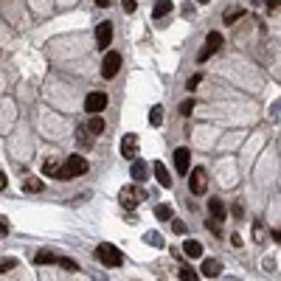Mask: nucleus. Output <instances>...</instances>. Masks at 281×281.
<instances>
[{
  "label": "nucleus",
  "mask_w": 281,
  "mask_h": 281,
  "mask_svg": "<svg viewBox=\"0 0 281 281\" xmlns=\"http://www.w3.org/2000/svg\"><path fill=\"white\" fill-rule=\"evenodd\" d=\"M88 172V160L82 158V155H70L68 160H65V166L56 172V177L59 180H70V177H79V175H85Z\"/></svg>",
  "instance_id": "1"
},
{
  "label": "nucleus",
  "mask_w": 281,
  "mask_h": 281,
  "mask_svg": "<svg viewBox=\"0 0 281 281\" xmlns=\"http://www.w3.org/2000/svg\"><path fill=\"white\" fill-rule=\"evenodd\" d=\"M96 256H98V262L101 264H107V267H121L124 264V256H121V250L115 245H98V250H96Z\"/></svg>",
  "instance_id": "2"
},
{
  "label": "nucleus",
  "mask_w": 281,
  "mask_h": 281,
  "mask_svg": "<svg viewBox=\"0 0 281 281\" xmlns=\"http://www.w3.org/2000/svg\"><path fill=\"white\" fill-rule=\"evenodd\" d=\"M140 200H146V191L140 186H124L121 194H118V202H121L124 208H135Z\"/></svg>",
  "instance_id": "3"
},
{
  "label": "nucleus",
  "mask_w": 281,
  "mask_h": 281,
  "mask_svg": "<svg viewBox=\"0 0 281 281\" xmlns=\"http://www.w3.org/2000/svg\"><path fill=\"white\" fill-rule=\"evenodd\" d=\"M118 70H121V53L107 51L104 59H101V76H104V79H113Z\"/></svg>",
  "instance_id": "4"
},
{
  "label": "nucleus",
  "mask_w": 281,
  "mask_h": 281,
  "mask_svg": "<svg viewBox=\"0 0 281 281\" xmlns=\"http://www.w3.org/2000/svg\"><path fill=\"white\" fill-rule=\"evenodd\" d=\"M220 48H222V34H220V31H211V34L205 37V48L200 51V56H197V59H200V62L211 59V56L220 51Z\"/></svg>",
  "instance_id": "5"
},
{
  "label": "nucleus",
  "mask_w": 281,
  "mask_h": 281,
  "mask_svg": "<svg viewBox=\"0 0 281 281\" xmlns=\"http://www.w3.org/2000/svg\"><path fill=\"white\" fill-rule=\"evenodd\" d=\"M208 188V175H205V169H194L191 175H188V191L191 194H205Z\"/></svg>",
  "instance_id": "6"
},
{
  "label": "nucleus",
  "mask_w": 281,
  "mask_h": 281,
  "mask_svg": "<svg viewBox=\"0 0 281 281\" xmlns=\"http://www.w3.org/2000/svg\"><path fill=\"white\" fill-rule=\"evenodd\" d=\"M104 107H107V93H101V90H93V93L85 98V110H88L90 115H98Z\"/></svg>",
  "instance_id": "7"
},
{
  "label": "nucleus",
  "mask_w": 281,
  "mask_h": 281,
  "mask_svg": "<svg viewBox=\"0 0 281 281\" xmlns=\"http://www.w3.org/2000/svg\"><path fill=\"white\" fill-rule=\"evenodd\" d=\"M96 43H98V48H101V51H107V45L113 43V23H110V20L96 26Z\"/></svg>",
  "instance_id": "8"
},
{
  "label": "nucleus",
  "mask_w": 281,
  "mask_h": 281,
  "mask_svg": "<svg viewBox=\"0 0 281 281\" xmlns=\"http://www.w3.org/2000/svg\"><path fill=\"white\" fill-rule=\"evenodd\" d=\"M188 163H191V152H188V149H175V169H177V175H188Z\"/></svg>",
  "instance_id": "9"
},
{
  "label": "nucleus",
  "mask_w": 281,
  "mask_h": 281,
  "mask_svg": "<svg viewBox=\"0 0 281 281\" xmlns=\"http://www.w3.org/2000/svg\"><path fill=\"white\" fill-rule=\"evenodd\" d=\"M200 273H202V276H208V279H217V276L222 273V262H220V259H202Z\"/></svg>",
  "instance_id": "10"
},
{
  "label": "nucleus",
  "mask_w": 281,
  "mask_h": 281,
  "mask_svg": "<svg viewBox=\"0 0 281 281\" xmlns=\"http://www.w3.org/2000/svg\"><path fill=\"white\" fill-rule=\"evenodd\" d=\"M121 155L124 158H135V155H138V135H124L121 138Z\"/></svg>",
  "instance_id": "11"
},
{
  "label": "nucleus",
  "mask_w": 281,
  "mask_h": 281,
  "mask_svg": "<svg viewBox=\"0 0 281 281\" xmlns=\"http://www.w3.org/2000/svg\"><path fill=\"white\" fill-rule=\"evenodd\" d=\"M208 211H211V220H225L228 217V211H225V205H222V200L220 197H211L208 200Z\"/></svg>",
  "instance_id": "12"
},
{
  "label": "nucleus",
  "mask_w": 281,
  "mask_h": 281,
  "mask_svg": "<svg viewBox=\"0 0 281 281\" xmlns=\"http://www.w3.org/2000/svg\"><path fill=\"white\" fill-rule=\"evenodd\" d=\"M152 172H155V177H158V183L160 186H172V175H169V169L163 166V163H160V160H155V163H152Z\"/></svg>",
  "instance_id": "13"
},
{
  "label": "nucleus",
  "mask_w": 281,
  "mask_h": 281,
  "mask_svg": "<svg viewBox=\"0 0 281 281\" xmlns=\"http://www.w3.org/2000/svg\"><path fill=\"white\" fill-rule=\"evenodd\" d=\"M146 177H149V166H146L143 160H135V163H132V180H135V183H143Z\"/></svg>",
  "instance_id": "14"
},
{
  "label": "nucleus",
  "mask_w": 281,
  "mask_h": 281,
  "mask_svg": "<svg viewBox=\"0 0 281 281\" xmlns=\"http://www.w3.org/2000/svg\"><path fill=\"white\" fill-rule=\"evenodd\" d=\"M183 253L188 256V259H200V256H202V245L197 242V239H186Z\"/></svg>",
  "instance_id": "15"
},
{
  "label": "nucleus",
  "mask_w": 281,
  "mask_h": 281,
  "mask_svg": "<svg viewBox=\"0 0 281 281\" xmlns=\"http://www.w3.org/2000/svg\"><path fill=\"white\" fill-rule=\"evenodd\" d=\"M172 9H175V3H172V0H158V3H155V9H152V17H166Z\"/></svg>",
  "instance_id": "16"
},
{
  "label": "nucleus",
  "mask_w": 281,
  "mask_h": 281,
  "mask_svg": "<svg viewBox=\"0 0 281 281\" xmlns=\"http://www.w3.org/2000/svg\"><path fill=\"white\" fill-rule=\"evenodd\" d=\"M56 262H59V256L51 253V250H40L34 256V264H56Z\"/></svg>",
  "instance_id": "17"
},
{
  "label": "nucleus",
  "mask_w": 281,
  "mask_h": 281,
  "mask_svg": "<svg viewBox=\"0 0 281 281\" xmlns=\"http://www.w3.org/2000/svg\"><path fill=\"white\" fill-rule=\"evenodd\" d=\"M88 132H90V135H98V132H104V118H98V115L88 118Z\"/></svg>",
  "instance_id": "18"
},
{
  "label": "nucleus",
  "mask_w": 281,
  "mask_h": 281,
  "mask_svg": "<svg viewBox=\"0 0 281 281\" xmlns=\"http://www.w3.org/2000/svg\"><path fill=\"white\" fill-rule=\"evenodd\" d=\"M23 188H26L28 194H37V191H43V188H45V183H43V180H40V177H28V180H26V186H23Z\"/></svg>",
  "instance_id": "19"
},
{
  "label": "nucleus",
  "mask_w": 281,
  "mask_h": 281,
  "mask_svg": "<svg viewBox=\"0 0 281 281\" xmlns=\"http://www.w3.org/2000/svg\"><path fill=\"white\" fill-rule=\"evenodd\" d=\"M149 124H152V127H160V124H163V107H160V104L152 107V113H149Z\"/></svg>",
  "instance_id": "20"
},
{
  "label": "nucleus",
  "mask_w": 281,
  "mask_h": 281,
  "mask_svg": "<svg viewBox=\"0 0 281 281\" xmlns=\"http://www.w3.org/2000/svg\"><path fill=\"white\" fill-rule=\"evenodd\" d=\"M155 217H158V220H172V205L160 202L158 208H155Z\"/></svg>",
  "instance_id": "21"
},
{
  "label": "nucleus",
  "mask_w": 281,
  "mask_h": 281,
  "mask_svg": "<svg viewBox=\"0 0 281 281\" xmlns=\"http://www.w3.org/2000/svg\"><path fill=\"white\" fill-rule=\"evenodd\" d=\"M242 14H245V9H242V6H236V9H228V11H225V23H236Z\"/></svg>",
  "instance_id": "22"
},
{
  "label": "nucleus",
  "mask_w": 281,
  "mask_h": 281,
  "mask_svg": "<svg viewBox=\"0 0 281 281\" xmlns=\"http://www.w3.org/2000/svg\"><path fill=\"white\" fill-rule=\"evenodd\" d=\"M17 267V259H0V273H9V270H14Z\"/></svg>",
  "instance_id": "23"
},
{
  "label": "nucleus",
  "mask_w": 281,
  "mask_h": 281,
  "mask_svg": "<svg viewBox=\"0 0 281 281\" xmlns=\"http://www.w3.org/2000/svg\"><path fill=\"white\" fill-rule=\"evenodd\" d=\"M180 281H197V273L191 267H180Z\"/></svg>",
  "instance_id": "24"
},
{
  "label": "nucleus",
  "mask_w": 281,
  "mask_h": 281,
  "mask_svg": "<svg viewBox=\"0 0 281 281\" xmlns=\"http://www.w3.org/2000/svg\"><path fill=\"white\" fill-rule=\"evenodd\" d=\"M146 242H149V245H155V247H163V236H160V234H146Z\"/></svg>",
  "instance_id": "25"
},
{
  "label": "nucleus",
  "mask_w": 281,
  "mask_h": 281,
  "mask_svg": "<svg viewBox=\"0 0 281 281\" xmlns=\"http://www.w3.org/2000/svg\"><path fill=\"white\" fill-rule=\"evenodd\" d=\"M121 6H124V11H127V14H132V11L138 9V0H121Z\"/></svg>",
  "instance_id": "26"
},
{
  "label": "nucleus",
  "mask_w": 281,
  "mask_h": 281,
  "mask_svg": "<svg viewBox=\"0 0 281 281\" xmlns=\"http://www.w3.org/2000/svg\"><path fill=\"white\" fill-rule=\"evenodd\" d=\"M45 175H53V177H56V172H59V166H56V160H48V163H45Z\"/></svg>",
  "instance_id": "27"
},
{
  "label": "nucleus",
  "mask_w": 281,
  "mask_h": 281,
  "mask_svg": "<svg viewBox=\"0 0 281 281\" xmlns=\"http://www.w3.org/2000/svg\"><path fill=\"white\" fill-rule=\"evenodd\" d=\"M267 11H270V14L281 11V0H267Z\"/></svg>",
  "instance_id": "28"
},
{
  "label": "nucleus",
  "mask_w": 281,
  "mask_h": 281,
  "mask_svg": "<svg viewBox=\"0 0 281 281\" xmlns=\"http://www.w3.org/2000/svg\"><path fill=\"white\" fill-rule=\"evenodd\" d=\"M200 82H202V76L197 73V76H191V79L186 82V88H188V90H197V85H200Z\"/></svg>",
  "instance_id": "29"
},
{
  "label": "nucleus",
  "mask_w": 281,
  "mask_h": 281,
  "mask_svg": "<svg viewBox=\"0 0 281 281\" xmlns=\"http://www.w3.org/2000/svg\"><path fill=\"white\" fill-rule=\"evenodd\" d=\"M205 225H208V231H211V234H217V236H220V220H208Z\"/></svg>",
  "instance_id": "30"
},
{
  "label": "nucleus",
  "mask_w": 281,
  "mask_h": 281,
  "mask_svg": "<svg viewBox=\"0 0 281 281\" xmlns=\"http://www.w3.org/2000/svg\"><path fill=\"white\" fill-rule=\"evenodd\" d=\"M191 110H194V101H191V98H188V101H183V104H180V113H183V115H188V113H191Z\"/></svg>",
  "instance_id": "31"
},
{
  "label": "nucleus",
  "mask_w": 281,
  "mask_h": 281,
  "mask_svg": "<svg viewBox=\"0 0 281 281\" xmlns=\"http://www.w3.org/2000/svg\"><path fill=\"white\" fill-rule=\"evenodd\" d=\"M172 228H175V234H186V222H180V220H172Z\"/></svg>",
  "instance_id": "32"
},
{
  "label": "nucleus",
  "mask_w": 281,
  "mask_h": 281,
  "mask_svg": "<svg viewBox=\"0 0 281 281\" xmlns=\"http://www.w3.org/2000/svg\"><path fill=\"white\" fill-rule=\"evenodd\" d=\"M6 234H9V220L0 217V236H6Z\"/></svg>",
  "instance_id": "33"
},
{
  "label": "nucleus",
  "mask_w": 281,
  "mask_h": 281,
  "mask_svg": "<svg viewBox=\"0 0 281 281\" xmlns=\"http://www.w3.org/2000/svg\"><path fill=\"white\" fill-rule=\"evenodd\" d=\"M242 214H245V208H242V202H236V205H234V217L242 220Z\"/></svg>",
  "instance_id": "34"
},
{
  "label": "nucleus",
  "mask_w": 281,
  "mask_h": 281,
  "mask_svg": "<svg viewBox=\"0 0 281 281\" xmlns=\"http://www.w3.org/2000/svg\"><path fill=\"white\" fill-rule=\"evenodd\" d=\"M6 183H9V180H6V175H3V172H0V191L6 188Z\"/></svg>",
  "instance_id": "35"
},
{
  "label": "nucleus",
  "mask_w": 281,
  "mask_h": 281,
  "mask_svg": "<svg viewBox=\"0 0 281 281\" xmlns=\"http://www.w3.org/2000/svg\"><path fill=\"white\" fill-rule=\"evenodd\" d=\"M96 6H98V9H107V6H110V0H96Z\"/></svg>",
  "instance_id": "36"
},
{
  "label": "nucleus",
  "mask_w": 281,
  "mask_h": 281,
  "mask_svg": "<svg viewBox=\"0 0 281 281\" xmlns=\"http://www.w3.org/2000/svg\"><path fill=\"white\" fill-rule=\"evenodd\" d=\"M273 239H276V242H281V231H276V234H273Z\"/></svg>",
  "instance_id": "37"
},
{
  "label": "nucleus",
  "mask_w": 281,
  "mask_h": 281,
  "mask_svg": "<svg viewBox=\"0 0 281 281\" xmlns=\"http://www.w3.org/2000/svg\"><path fill=\"white\" fill-rule=\"evenodd\" d=\"M197 3H208V0H197Z\"/></svg>",
  "instance_id": "38"
}]
</instances>
